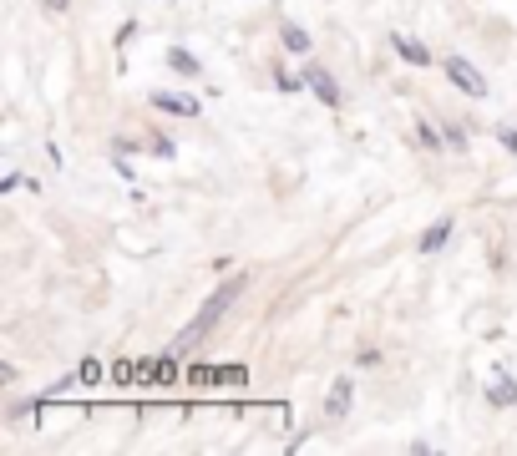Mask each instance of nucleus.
Segmentation results:
<instances>
[{"mask_svg":"<svg viewBox=\"0 0 517 456\" xmlns=\"http://www.w3.org/2000/svg\"><path fill=\"white\" fill-rule=\"evenodd\" d=\"M487 401H492V406H512V401H517V380H512V375H497L492 386H487Z\"/></svg>","mask_w":517,"mask_h":456,"instance_id":"obj_7","label":"nucleus"},{"mask_svg":"<svg viewBox=\"0 0 517 456\" xmlns=\"http://www.w3.org/2000/svg\"><path fill=\"white\" fill-rule=\"evenodd\" d=\"M284 46H289V51H310V36H305L300 26H284Z\"/></svg>","mask_w":517,"mask_h":456,"instance_id":"obj_10","label":"nucleus"},{"mask_svg":"<svg viewBox=\"0 0 517 456\" xmlns=\"http://www.w3.org/2000/svg\"><path fill=\"white\" fill-rule=\"evenodd\" d=\"M447 76H452V87H462L467 97H487V76L467 56H447Z\"/></svg>","mask_w":517,"mask_h":456,"instance_id":"obj_2","label":"nucleus"},{"mask_svg":"<svg viewBox=\"0 0 517 456\" xmlns=\"http://www.w3.org/2000/svg\"><path fill=\"white\" fill-rule=\"evenodd\" d=\"M168 66H173V71H183V76H198V61H193L183 46H173V51H168Z\"/></svg>","mask_w":517,"mask_h":456,"instance_id":"obj_9","label":"nucleus"},{"mask_svg":"<svg viewBox=\"0 0 517 456\" xmlns=\"http://www.w3.org/2000/svg\"><path fill=\"white\" fill-rule=\"evenodd\" d=\"M188 380H193V386H218V370H213V365H193Z\"/></svg>","mask_w":517,"mask_h":456,"instance_id":"obj_11","label":"nucleus"},{"mask_svg":"<svg viewBox=\"0 0 517 456\" xmlns=\"http://www.w3.org/2000/svg\"><path fill=\"white\" fill-rule=\"evenodd\" d=\"M391 46H396V56L406 61V66H431V51L416 41V36H406V31H396L391 36Z\"/></svg>","mask_w":517,"mask_h":456,"instance_id":"obj_4","label":"nucleus"},{"mask_svg":"<svg viewBox=\"0 0 517 456\" xmlns=\"http://www.w3.org/2000/svg\"><path fill=\"white\" fill-rule=\"evenodd\" d=\"M153 107H163V112H173V117H198V102L183 97V92H153Z\"/></svg>","mask_w":517,"mask_h":456,"instance_id":"obj_5","label":"nucleus"},{"mask_svg":"<svg viewBox=\"0 0 517 456\" xmlns=\"http://www.w3.org/2000/svg\"><path fill=\"white\" fill-rule=\"evenodd\" d=\"M441 137H447V147H452V152H462V147H467V142H462V127H457V122H447V127H441Z\"/></svg>","mask_w":517,"mask_h":456,"instance_id":"obj_13","label":"nucleus"},{"mask_svg":"<svg viewBox=\"0 0 517 456\" xmlns=\"http://www.w3.org/2000/svg\"><path fill=\"white\" fill-rule=\"evenodd\" d=\"M46 6H51V11H66V6H71V0H46Z\"/></svg>","mask_w":517,"mask_h":456,"instance_id":"obj_16","label":"nucleus"},{"mask_svg":"<svg viewBox=\"0 0 517 456\" xmlns=\"http://www.w3.org/2000/svg\"><path fill=\"white\" fill-rule=\"evenodd\" d=\"M218 380H224V386H244V380H249V375H244L239 365H229V370H218Z\"/></svg>","mask_w":517,"mask_h":456,"instance_id":"obj_15","label":"nucleus"},{"mask_svg":"<svg viewBox=\"0 0 517 456\" xmlns=\"http://www.w3.org/2000/svg\"><path fill=\"white\" fill-rule=\"evenodd\" d=\"M497 142L512 152V158H517V127H507V122H502V127H497Z\"/></svg>","mask_w":517,"mask_h":456,"instance_id":"obj_14","label":"nucleus"},{"mask_svg":"<svg viewBox=\"0 0 517 456\" xmlns=\"http://www.w3.org/2000/svg\"><path fill=\"white\" fill-rule=\"evenodd\" d=\"M350 396H355V386H350V380H335V391H330V401H325V411L340 421L345 411H350Z\"/></svg>","mask_w":517,"mask_h":456,"instance_id":"obj_8","label":"nucleus"},{"mask_svg":"<svg viewBox=\"0 0 517 456\" xmlns=\"http://www.w3.org/2000/svg\"><path fill=\"white\" fill-rule=\"evenodd\" d=\"M416 132H421V142H426V147H447V137H441L431 122H416Z\"/></svg>","mask_w":517,"mask_h":456,"instance_id":"obj_12","label":"nucleus"},{"mask_svg":"<svg viewBox=\"0 0 517 456\" xmlns=\"http://www.w3.org/2000/svg\"><path fill=\"white\" fill-rule=\"evenodd\" d=\"M305 87H310L325 107H340V82H335L325 66H305Z\"/></svg>","mask_w":517,"mask_h":456,"instance_id":"obj_3","label":"nucleus"},{"mask_svg":"<svg viewBox=\"0 0 517 456\" xmlns=\"http://www.w3.org/2000/svg\"><path fill=\"white\" fill-rule=\"evenodd\" d=\"M447 239H452V218H436V223L426 228V234H421V254H436Z\"/></svg>","mask_w":517,"mask_h":456,"instance_id":"obj_6","label":"nucleus"},{"mask_svg":"<svg viewBox=\"0 0 517 456\" xmlns=\"http://www.w3.org/2000/svg\"><path fill=\"white\" fill-rule=\"evenodd\" d=\"M239 294H244V279H229V284H218V289L203 299V310H198V315L183 325V335L173 340V355H188V350H198V340H203V335H208L218 320H224V310H229V304H234Z\"/></svg>","mask_w":517,"mask_h":456,"instance_id":"obj_1","label":"nucleus"}]
</instances>
